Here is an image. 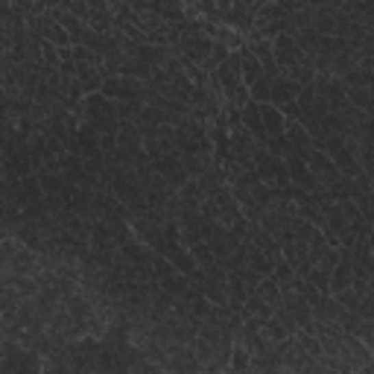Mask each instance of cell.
<instances>
[{"mask_svg": "<svg viewBox=\"0 0 374 374\" xmlns=\"http://www.w3.org/2000/svg\"><path fill=\"white\" fill-rule=\"evenodd\" d=\"M339 357L348 360L351 366H357V371H360L362 366H369V362H374V360H371V348H366V345H362L357 336H351V334H345V339H342V351H339Z\"/></svg>", "mask_w": 374, "mask_h": 374, "instance_id": "cell-1", "label": "cell"}, {"mask_svg": "<svg viewBox=\"0 0 374 374\" xmlns=\"http://www.w3.org/2000/svg\"><path fill=\"white\" fill-rule=\"evenodd\" d=\"M301 94V85H295L292 79H287V76H278V79L272 82V97H269V105L281 108L287 103H295Z\"/></svg>", "mask_w": 374, "mask_h": 374, "instance_id": "cell-2", "label": "cell"}, {"mask_svg": "<svg viewBox=\"0 0 374 374\" xmlns=\"http://www.w3.org/2000/svg\"><path fill=\"white\" fill-rule=\"evenodd\" d=\"M260 117H263V126H266V135L269 138H281L284 129H287V117L281 114V108L275 105H260Z\"/></svg>", "mask_w": 374, "mask_h": 374, "instance_id": "cell-3", "label": "cell"}, {"mask_svg": "<svg viewBox=\"0 0 374 374\" xmlns=\"http://www.w3.org/2000/svg\"><path fill=\"white\" fill-rule=\"evenodd\" d=\"M342 313H345V307L339 304L334 295H325L322 304L313 307V319H316V322H339V319H342Z\"/></svg>", "mask_w": 374, "mask_h": 374, "instance_id": "cell-4", "label": "cell"}, {"mask_svg": "<svg viewBox=\"0 0 374 374\" xmlns=\"http://www.w3.org/2000/svg\"><path fill=\"white\" fill-rule=\"evenodd\" d=\"M240 56H243V71H240V73H243V85L251 88L258 79H263L266 73H263V64L255 59V53H251L249 47H246V50H240Z\"/></svg>", "mask_w": 374, "mask_h": 374, "instance_id": "cell-5", "label": "cell"}, {"mask_svg": "<svg viewBox=\"0 0 374 374\" xmlns=\"http://www.w3.org/2000/svg\"><path fill=\"white\" fill-rule=\"evenodd\" d=\"M295 345H299L304 354H310V357H325V351H322V342H319V336H313V334H307V331H299L295 334Z\"/></svg>", "mask_w": 374, "mask_h": 374, "instance_id": "cell-6", "label": "cell"}, {"mask_svg": "<svg viewBox=\"0 0 374 374\" xmlns=\"http://www.w3.org/2000/svg\"><path fill=\"white\" fill-rule=\"evenodd\" d=\"M272 82L269 76H263V79H258L255 85L249 88V97H251V103H258V105H266L269 103V97H272Z\"/></svg>", "mask_w": 374, "mask_h": 374, "instance_id": "cell-7", "label": "cell"}, {"mask_svg": "<svg viewBox=\"0 0 374 374\" xmlns=\"http://www.w3.org/2000/svg\"><path fill=\"white\" fill-rule=\"evenodd\" d=\"M269 278H272L275 284H278V287H281V290H290V287H292V281H295V269L290 266V263H287V260H281V263H278V266H275V269H272V275H269Z\"/></svg>", "mask_w": 374, "mask_h": 374, "instance_id": "cell-8", "label": "cell"}, {"mask_svg": "<svg viewBox=\"0 0 374 374\" xmlns=\"http://www.w3.org/2000/svg\"><path fill=\"white\" fill-rule=\"evenodd\" d=\"M348 103L360 108V112H366L369 114V108L374 103V94L369 91V88H348Z\"/></svg>", "mask_w": 374, "mask_h": 374, "instance_id": "cell-9", "label": "cell"}, {"mask_svg": "<svg viewBox=\"0 0 374 374\" xmlns=\"http://www.w3.org/2000/svg\"><path fill=\"white\" fill-rule=\"evenodd\" d=\"M258 295L266 304H272V307H281V287L275 284L272 278H263L260 281V287H258Z\"/></svg>", "mask_w": 374, "mask_h": 374, "instance_id": "cell-10", "label": "cell"}, {"mask_svg": "<svg viewBox=\"0 0 374 374\" xmlns=\"http://www.w3.org/2000/svg\"><path fill=\"white\" fill-rule=\"evenodd\" d=\"M263 336H266L272 345H278V342H284V339H290V331H287V327H284V325L278 322V319L272 316L269 322L263 325Z\"/></svg>", "mask_w": 374, "mask_h": 374, "instance_id": "cell-11", "label": "cell"}, {"mask_svg": "<svg viewBox=\"0 0 374 374\" xmlns=\"http://www.w3.org/2000/svg\"><path fill=\"white\" fill-rule=\"evenodd\" d=\"M339 260H342V251H339L336 246H327L322 251V258H319V269H325V272H334L339 266Z\"/></svg>", "mask_w": 374, "mask_h": 374, "instance_id": "cell-12", "label": "cell"}, {"mask_svg": "<svg viewBox=\"0 0 374 374\" xmlns=\"http://www.w3.org/2000/svg\"><path fill=\"white\" fill-rule=\"evenodd\" d=\"M307 281H310L313 284V287L319 290V292H322V295H331V272H325V269H313L310 272V278H307Z\"/></svg>", "mask_w": 374, "mask_h": 374, "instance_id": "cell-13", "label": "cell"}, {"mask_svg": "<svg viewBox=\"0 0 374 374\" xmlns=\"http://www.w3.org/2000/svg\"><path fill=\"white\" fill-rule=\"evenodd\" d=\"M334 299L339 301V304H342L345 307V310H354L357 313V307H360V301H362V295L360 292H354V290H342V292H339V295H334Z\"/></svg>", "mask_w": 374, "mask_h": 374, "instance_id": "cell-14", "label": "cell"}, {"mask_svg": "<svg viewBox=\"0 0 374 374\" xmlns=\"http://www.w3.org/2000/svg\"><path fill=\"white\" fill-rule=\"evenodd\" d=\"M357 339L366 348H374V322H366V319H362V325L357 327V334H354Z\"/></svg>", "mask_w": 374, "mask_h": 374, "instance_id": "cell-15", "label": "cell"}, {"mask_svg": "<svg viewBox=\"0 0 374 374\" xmlns=\"http://www.w3.org/2000/svg\"><path fill=\"white\" fill-rule=\"evenodd\" d=\"M357 313H360V319H366V322H374V292H366V295H362Z\"/></svg>", "mask_w": 374, "mask_h": 374, "instance_id": "cell-16", "label": "cell"}, {"mask_svg": "<svg viewBox=\"0 0 374 374\" xmlns=\"http://www.w3.org/2000/svg\"><path fill=\"white\" fill-rule=\"evenodd\" d=\"M357 374H374V362H369V366H362Z\"/></svg>", "mask_w": 374, "mask_h": 374, "instance_id": "cell-17", "label": "cell"}, {"mask_svg": "<svg viewBox=\"0 0 374 374\" xmlns=\"http://www.w3.org/2000/svg\"><path fill=\"white\" fill-rule=\"evenodd\" d=\"M371 360H374V348H371Z\"/></svg>", "mask_w": 374, "mask_h": 374, "instance_id": "cell-18", "label": "cell"}]
</instances>
